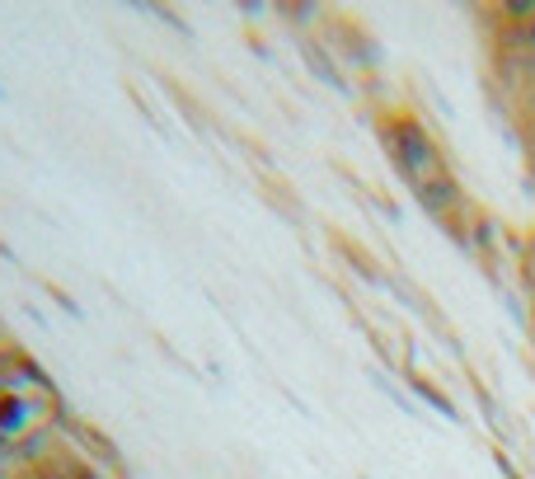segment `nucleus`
Returning <instances> with one entry per match:
<instances>
[]
</instances>
